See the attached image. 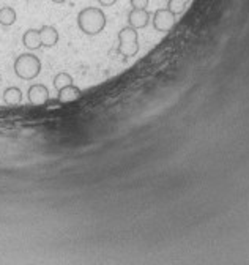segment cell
Wrapping results in <instances>:
<instances>
[{"mask_svg": "<svg viewBox=\"0 0 249 265\" xmlns=\"http://www.w3.org/2000/svg\"><path fill=\"white\" fill-rule=\"evenodd\" d=\"M22 44L30 51H36L43 48L41 46V38H40V32L38 29H29L22 35Z\"/></svg>", "mask_w": 249, "mask_h": 265, "instance_id": "cell-9", "label": "cell"}, {"mask_svg": "<svg viewBox=\"0 0 249 265\" xmlns=\"http://www.w3.org/2000/svg\"><path fill=\"white\" fill-rule=\"evenodd\" d=\"M149 19H150V14L147 13V10H133L128 14V24L134 29H142L147 24H149Z\"/></svg>", "mask_w": 249, "mask_h": 265, "instance_id": "cell-8", "label": "cell"}, {"mask_svg": "<svg viewBox=\"0 0 249 265\" xmlns=\"http://www.w3.org/2000/svg\"><path fill=\"white\" fill-rule=\"evenodd\" d=\"M130 2L134 10H145L149 6V0H130Z\"/></svg>", "mask_w": 249, "mask_h": 265, "instance_id": "cell-14", "label": "cell"}, {"mask_svg": "<svg viewBox=\"0 0 249 265\" xmlns=\"http://www.w3.org/2000/svg\"><path fill=\"white\" fill-rule=\"evenodd\" d=\"M17 14L13 6H2L0 8V25L10 27L16 22Z\"/></svg>", "mask_w": 249, "mask_h": 265, "instance_id": "cell-11", "label": "cell"}, {"mask_svg": "<svg viewBox=\"0 0 249 265\" xmlns=\"http://www.w3.org/2000/svg\"><path fill=\"white\" fill-rule=\"evenodd\" d=\"M107 17L104 11L98 6H87L78 14V27L82 33L95 36L106 29Z\"/></svg>", "mask_w": 249, "mask_h": 265, "instance_id": "cell-1", "label": "cell"}, {"mask_svg": "<svg viewBox=\"0 0 249 265\" xmlns=\"http://www.w3.org/2000/svg\"><path fill=\"white\" fill-rule=\"evenodd\" d=\"M3 101L8 106H16L22 103V92L19 87H8L3 90Z\"/></svg>", "mask_w": 249, "mask_h": 265, "instance_id": "cell-10", "label": "cell"}, {"mask_svg": "<svg viewBox=\"0 0 249 265\" xmlns=\"http://www.w3.org/2000/svg\"><path fill=\"white\" fill-rule=\"evenodd\" d=\"M117 52L125 59L134 57L139 52V41H137V29L128 25L118 32V46Z\"/></svg>", "mask_w": 249, "mask_h": 265, "instance_id": "cell-3", "label": "cell"}, {"mask_svg": "<svg viewBox=\"0 0 249 265\" xmlns=\"http://www.w3.org/2000/svg\"><path fill=\"white\" fill-rule=\"evenodd\" d=\"M81 95H82V92L79 87H76L75 84H68V86L57 90V101L60 104L73 103V101H76Z\"/></svg>", "mask_w": 249, "mask_h": 265, "instance_id": "cell-7", "label": "cell"}, {"mask_svg": "<svg viewBox=\"0 0 249 265\" xmlns=\"http://www.w3.org/2000/svg\"><path fill=\"white\" fill-rule=\"evenodd\" d=\"M68 84H75V81H73V78L68 75V73H59L57 76L54 78V87L55 88H62V87H65V86H68Z\"/></svg>", "mask_w": 249, "mask_h": 265, "instance_id": "cell-12", "label": "cell"}, {"mask_svg": "<svg viewBox=\"0 0 249 265\" xmlns=\"http://www.w3.org/2000/svg\"><path fill=\"white\" fill-rule=\"evenodd\" d=\"M27 98L33 106H44L49 101V90L43 84H33L27 90Z\"/></svg>", "mask_w": 249, "mask_h": 265, "instance_id": "cell-5", "label": "cell"}, {"mask_svg": "<svg viewBox=\"0 0 249 265\" xmlns=\"http://www.w3.org/2000/svg\"><path fill=\"white\" fill-rule=\"evenodd\" d=\"M52 2H54V3H65L67 0H52Z\"/></svg>", "mask_w": 249, "mask_h": 265, "instance_id": "cell-16", "label": "cell"}, {"mask_svg": "<svg viewBox=\"0 0 249 265\" xmlns=\"http://www.w3.org/2000/svg\"><path fill=\"white\" fill-rule=\"evenodd\" d=\"M101 6H112L114 3H117V0H98Z\"/></svg>", "mask_w": 249, "mask_h": 265, "instance_id": "cell-15", "label": "cell"}, {"mask_svg": "<svg viewBox=\"0 0 249 265\" xmlns=\"http://www.w3.org/2000/svg\"><path fill=\"white\" fill-rule=\"evenodd\" d=\"M40 32V38H41V46L44 48H54L55 44L59 43V30L55 29L54 25H43Z\"/></svg>", "mask_w": 249, "mask_h": 265, "instance_id": "cell-6", "label": "cell"}, {"mask_svg": "<svg viewBox=\"0 0 249 265\" xmlns=\"http://www.w3.org/2000/svg\"><path fill=\"white\" fill-rule=\"evenodd\" d=\"M14 73L24 81H33L41 73V60L30 52H24L14 60Z\"/></svg>", "mask_w": 249, "mask_h": 265, "instance_id": "cell-2", "label": "cell"}, {"mask_svg": "<svg viewBox=\"0 0 249 265\" xmlns=\"http://www.w3.org/2000/svg\"><path fill=\"white\" fill-rule=\"evenodd\" d=\"M173 25H175V13L170 11L169 8L158 10V11L155 13L153 27L158 32H169Z\"/></svg>", "mask_w": 249, "mask_h": 265, "instance_id": "cell-4", "label": "cell"}, {"mask_svg": "<svg viewBox=\"0 0 249 265\" xmlns=\"http://www.w3.org/2000/svg\"><path fill=\"white\" fill-rule=\"evenodd\" d=\"M188 2H189V0H170L167 8H169L170 11H173L175 14H177V13H180L183 10L184 5H186Z\"/></svg>", "mask_w": 249, "mask_h": 265, "instance_id": "cell-13", "label": "cell"}, {"mask_svg": "<svg viewBox=\"0 0 249 265\" xmlns=\"http://www.w3.org/2000/svg\"><path fill=\"white\" fill-rule=\"evenodd\" d=\"M0 82H2V75H0Z\"/></svg>", "mask_w": 249, "mask_h": 265, "instance_id": "cell-17", "label": "cell"}]
</instances>
